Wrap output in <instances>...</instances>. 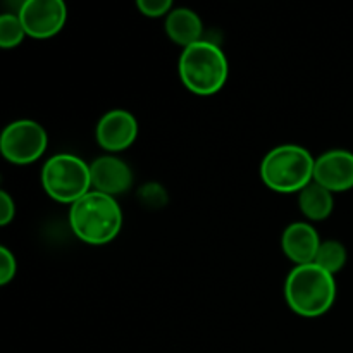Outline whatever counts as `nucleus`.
Returning a JSON list of instances; mask_svg holds the SVG:
<instances>
[{
  "mask_svg": "<svg viewBox=\"0 0 353 353\" xmlns=\"http://www.w3.org/2000/svg\"><path fill=\"white\" fill-rule=\"evenodd\" d=\"M48 137L40 123L19 119L7 124L0 138V150L9 162L26 165L38 161L47 150Z\"/></svg>",
  "mask_w": 353,
  "mask_h": 353,
  "instance_id": "nucleus-6",
  "label": "nucleus"
},
{
  "mask_svg": "<svg viewBox=\"0 0 353 353\" xmlns=\"http://www.w3.org/2000/svg\"><path fill=\"white\" fill-rule=\"evenodd\" d=\"M316 159L300 145H279L261 162V178L278 193H300L314 181Z\"/></svg>",
  "mask_w": 353,
  "mask_h": 353,
  "instance_id": "nucleus-4",
  "label": "nucleus"
},
{
  "mask_svg": "<svg viewBox=\"0 0 353 353\" xmlns=\"http://www.w3.org/2000/svg\"><path fill=\"white\" fill-rule=\"evenodd\" d=\"M138 10L147 17H162L168 16L172 10L171 0H138Z\"/></svg>",
  "mask_w": 353,
  "mask_h": 353,
  "instance_id": "nucleus-16",
  "label": "nucleus"
},
{
  "mask_svg": "<svg viewBox=\"0 0 353 353\" xmlns=\"http://www.w3.org/2000/svg\"><path fill=\"white\" fill-rule=\"evenodd\" d=\"M285 299L299 316H324L336 300L334 276L316 264L295 265L285 281Z\"/></svg>",
  "mask_w": 353,
  "mask_h": 353,
  "instance_id": "nucleus-2",
  "label": "nucleus"
},
{
  "mask_svg": "<svg viewBox=\"0 0 353 353\" xmlns=\"http://www.w3.org/2000/svg\"><path fill=\"white\" fill-rule=\"evenodd\" d=\"M165 33L176 45H181L183 48H186L196 41L203 40L202 19L195 10L188 9V7L172 9L165 16Z\"/></svg>",
  "mask_w": 353,
  "mask_h": 353,
  "instance_id": "nucleus-12",
  "label": "nucleus"
},
{
  "mask_svg": "<svg viewBox=\"0 0 353 353\" xmlns=\"http://www.w3.org/2000/svg\"><path fill=\"white\" fill-rule=\"evenodd\" d=\"M314 181L331 193L348 192L353 188V152L334 148L316 159Z\"/></svg>",
  "mask_w": 353,
  "mask_h": 353,
  "instance_id": "nucleus-8",
  "label": "nucleus"
},
{
  "mask_svg": "<svg viewBox=\"0 0 353 353\" xmlns=\"http://www.w3.org/2000/svg\"><path fill=\"white\" fill-rule=\"evenodd\" d=\"M321 243L323 241L316 228L303 221L290 224L281 238L283 252L295 265L314 264Z\"/></svg>",
  "mask_w": 353,
  "mask_h": 353,
  "instance_id": "nucleus-11",
  "label": "nucleus"
},
{
  "mask_svg": "<svg viewBox=\"0 0 353 353\" xmlns=\"http://www.w3.org/2000/svg\"><path fill=\"white\" fill-rule=\"evenodd\" d=\"M17 16L28 37L45 40L64 28L68 9L62 0H26L21 3Z\"/></svg>",
  "mask_w": 353,
  "mask_h": 353,
  "instance_id": "nucleus-7",
  "label": "nucleus"
},
{
  "mask_svg": "<svg viewBox=\"0 0 353 353\" xmlns=\"http://www.w3.org/2000/svg\"><path fill=\"white\" fill-rule=\"evenodd\" d=\"M178 69L183 85L202 97L219 92L230 74L226 55L219 45L209 40H200L183 48Z\"/></svg>",
  "mask_w": 353,
  "mask_h": 353,
  "instance_id": "nucleus-3",
  "label": "nucleus"
},
{
  "mask_svg": "<svg viewBox=\"0 0 353 353\" xmlns=\"http://www.w3.org/2000/svg\"><path fill=\"white\" fill-rule=\"evenodd\" d=\"M299 207L309 221H324L331 216L334 207L333 193L312 181L299 193Z\"/></svg>",
  "mask_w": 353,
  "mask_h": 353,
  "instance_id": "nucleus-13",
  "label": "nucleus"
},
{
  "mask_svg": "<svg viewBox=\"0 0 353 353\" xmlns=\"http://www.w3.org/2000/svg\"><path fill=\"white\" fill-rule=\"evenodd\" d=\"M69 224L85 243L105 245L119 234L123 212L114 196L92 190L71 205Z\"/></svg>",
  "mask_w": 353,
  "mask_h": 353,
  "instance_id": "nucleus-1",
  "label": "nucleus"
},
{
  "mask_svg": "<svg viewBox=\"0 0 353 353\" xmlns=\"http://www.w3.org/2000/svg\"><path fill=\"white\" fill-rule=\"evenodd\" d=\"M41 186L50 199L61 203H74L92 192L90 164L72 154H57L41 168Z\"/></svg>",
  "mask_w": 353,
  "mask_h": 353,
  "instance_id": "nucleus-5",
  "label": "nucleus"
},
{
  "mask_svg": "<svg viewBox=\"0 0 353 353\" xmlns=\"http://www.w3.org/2000/svg\"><path fill=\"white\" fill-rule=\"evenodd\" d=\"M16 216V203L7 192H0V224L7 226Z\"/></svg>",
  "mask_w": 353,
  "mask_h": 353,
  "instance_id": "nucleus-18",
  "label": "nucleus"
},
{
  "mask_svg": "<svg viewBox=\"0 0 353 353\" xmlns=\"http://www.w3.org/2000/svg\"><path fill=\"white\" fill-rule=\"evenodd\" d=\"M93 190L116 196L128 192L133 185V172L130 165L114 155H102L90 164Z\"/></svg>",
  "mask_w": 353,
  "mask_h": 353,
  "instance_id": "nucleus-10",
  "label": "nucleus"
},
{
  "mask_svg": "<svg viewBox=\"0 0 353 353\" xmlns=\"http://www.w3.org/2000/svg\"><path fill=\"white\" fill-rule=\"evenodd\" d=\"M26 37L23 23L17 14H2L0 17V47L12 48L17 47Z\"/></svg>",
  "mask_w": 353,
  "mask_h": 353,
  "instance_id": "nucleus-15",
  "label": "nucleus"
},
{
  "mask_svg": "<svg viewBox=\"0 0 353 353\" xmlns=\"http://www.w3.org/2000/svg\"><path fill=\"white\" fill-rule=\"evenodd\" d=\"M17 271V262L12 252L7 247H0V285H7L14 279Z\"/></svg>",
  "mask_w": 353,
  "mask_h": 353,
  "instance_id": "nucleus-17",
  "label": "nucleus"
},
{
  "mask_svg": "<svg viewBox=\"0 0 353 353\" xmlns=\"http://www.w3.org/2000/svg\"><path fill=\"white\" fill-rule=\"evenodd\" d=\"M314 264L319 265L321 269H324V271L334 276L347 264V248H345L343 243H340L336 240L323 241Z\"/></svg>",
  "mask_w": 353,
  "mask_h": 353,
  "instance_id": "nucleus-14",
  "label": "nucleus"
},
{
  "mask_svg": "<svg viewBox=\"0 0 353 353\" xmlns=\"http://www.w3.org/2000/svg\"><path fill=\"white\" fill-rule=\"evenodd\" d=\"M97 141L107 152H123L138 137V121L130 110L114 109L103 114L97 124Z\"/></svg>",
  "mask_w": 353,
  "mask_h": 353,
  "instance_id": "nucleus-9",
  "label": "nucleus"
}]
</instances>
